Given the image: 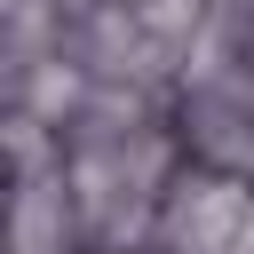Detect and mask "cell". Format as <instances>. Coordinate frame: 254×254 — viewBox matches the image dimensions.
I'll use <instances>...</instances> for the list:
<instances>
[{"instance_id":"obj_2","label":"cell","mask_w":254,"mask_h":254,"mask_svg":"<svg viewBox=\"0 0 254 254\" xmlns=\"http://www.w3.org/2000/svg\"><path fill=\"white\" fill-rule=\"evenodd\" d=\"M64 230H71V183L40 167V175L16 190V206H8V246H16V254H56Z\"/></svg>"},{"instance_id":"obj_3","label":"cell","mask_w":254,"mask_h":254,"mask_svg":"<svg viewBox=\"0 0 254 254\" xmlns=\"http://www.w3.org/2000/svg\"><path fill=\"white\" fill-rule=\"evenodd\" d=\"M8 8H16V0H0V24H8Z\"/></svg>"},{"instance_id":"obj_1","label":"cell","mask_w":254,"mask_h":254,"mask_svg":"<svg viewBox=\"0 0 254 254\" xmlns=\"http://www.w3.org/2000/svg\"><path fill=\"white\" fill-rule=\"evenodd\" d=\"M246 222H254L246 183H230V175H190V183H175V198H167V214H159V238H167L175 254H230Z\"/></svg>"}]
</instances>
